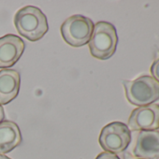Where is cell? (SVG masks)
Listing matches in <instances>:
<instances>
[{"label": "cell", "mask_w": 159, "mask_h": 159, "mask_svg": "<svg viewBox=\"0 0 159 159\" xmlns=\"http://www.w3.org/2000/svg\"><path fill=\"white\" fill-rule=\"evenodd\" d=\"M22 134L16 123L3 121L0 123V154L11 152L22 143Z\"/></svg>", "instance_id": "10"}, {"label": "cell", "mask_w": 159, "mask_h": 159, "mask_svg": "<svg viewBox=\"0 0 159 159\" xmlns=\"http://www.w3.org/2000/svg\"><path fill=\"white\" fill-rule=\"evenodd\" d=\"M127 100L135 106L153 104L159 99V84L152 77L140 76L133 81L123 82Z\"/></svg>", "instance_id": "3"}, {"label": "cell", "mask_w": 159, "mask_h": 159, "mask_svg": "<svg viewBox=\"0 0 159 159\" xmlns=\"http://www.w3.org/2000/svg\"><path fill=\"white\" fill-rule=\"evenodd\" d=\"M151 73L152 78L159 84V51H157L155 53V57L151 66Z\"/></svg>", "instance_id": "11"}, {"label": "cell", "mask_w": 159, "mask_h": 159, "mask_svg": "<svg viewBox=\"0 0 159 159\" xmlns=\"http://www.w3.org/2000/svg\"><path fill=\"white\" fill-rule=\"evenodd\" d=\"M4 118H5V112H4V109H3V107H2L1 105H0V123L3 122Z\"/></svg>", "instance_id": "13"}, {"label": "cell", "mask_w": 159, "mask_h": 159, "mask_svg": "<svg viewBox=\"0 0 159 159\" xmlns=\"http://www.w3.org/2000/svg\"><path fill=\"white\" fill-rule=\"evenodd\" d=\"M14 25L18 33L32 42L43 38L49 30L46 15L35 6L19 10L14 17Z\"/></svg>", "instance_id": "1"}, {"label": "cell", "mask_w": 159, "mask_h": 159, "mask_svg": "<svg viewBox=\"0 0 159 159\" xmlns=\"http://www.w3.org/2000/svg\"><path fill=\"white\" fill-rule=\"evenodd\" d=\"M118 36L113 25L108 22H98L94 25V31L89 41V50L93 57L100 60L111 58L117 47Z\"/></svg>", "instance_id": "2"}, {"label": "cell", "mask_w": 159, "mask_h": 159, "mask_svg": "<svg viewBox=\"0 0 159 159\" xmlns=\"http://www.w3.org/2000/svg\"><path fill=\"white\" fill-rule=\"evenodd\" d=\"M133 159H141V158H133Z\"/></svg>", "instance_id": "15"}, {"label": "cell", "mask_w": 159, "mask_h": 159, "mask_svg": "<svg viewBox=\"0 0 159 159\" xmlns=\"http://www.w3.org/2000/svg\"><path fill=\"white\" fill-rule=\"evenodd\" d=\"M96 159H121L117 154L111 153V152H103L101 153H99Z\"/></svg>", "instance_id": "12"}, {"label": "cell", "mask_w": 159, "mask_h": 159, "mask_svg": "<svg viewBox=\"0 0 159 159\" xmlns=\"http://www.w3.org/2000/svg\"><path fill=\"white\" fill-rule=\"evenodd\" d=\"M133 131H153L159 128V105L151 104L135 109L128 120Z\"/></svg>", "instance_id": "6"}, {"label": "cell", "mask_w": 159, "mask_h": 159, "mask_svg": "<svg viewBox=\"0 0 159 159\" xmlns=\"http://www.w3.org/2000/svg\"><path fill=\"white\" fill-rule=\"evenodd\" d=\"M134 155L141 159L159 157V131H139L137 137Z\"/></svg>", "instance_id": "8"}, {"label": "cell", "mask_w": 159, "mask_h": 159, "mask_svg": "<svg viewBox=\"0 0 159 159\" xmlns=\"http://www.w3.org/2000/svg\"><path fill=\"white\" fill-rule=\"evenodd\" d=\"M98 141L105 152L114 154L121 153L130 144L131 132L125 124L112 122L102 128Z\"/></svg>", "instance_id": "5"}, {"label": "cell", "mask_w": 159, "mask_h": 159, "mask_svg": "<svg viewBox=\"0 0 159 159\" xmlns=\"http://www.w3.org/2000/svg\"><path fill=\"white\" fill-rule=\"evenodd\" d=\"M24 40L13 34L0 38V68H9L16 64L24 53Z\"/></svg>", "instance_id": "7"}, {"label": "cell", "mask_w": 159, "mask_h": 159, "mask_svg": "<svg viewBox=\"0 0 159 159\" xmlns=\"http://www.w3.org/2000/svg\"><path fill=\"white\" fill-rule=\"evenodd\" d=\"M64 40L72 47H82L89 43L94 23L91 19L83 15H73L67 18L60 27Z\"/></svg>", "instance_id": "4"}, {"label": "cell", "mask_w": 159, "mask_h": 159, "mask_svg": "<svg viewBox=\"0 0 159 159\" xmlns=\"http://www.w3.org/2000/svg\"><path fill=\"white\" fill-rule=\"evenodd\" d=\"M20 73L14 69L0 70V105H6L17 98L20 90Z\"/></svg>", "instance_id": "9"}, {"label": "cell", "mask_w": 159, "mask_h": 159, "mask_svg": "<svg viewBox=\"0 0 159 159\" xmlns=\"http://www.w3.org/2000/svg\"><path fill=\"white\" fill-rule=\"evenodd\" d=\"M0 159H11V158L8 157V156L5 155V154H0Z\"/></svg>", "instance_id": "14"}, {"label": "cell", "mask_w": 159, "mask_h": 159, "mask_svg": "<svg viewBox=\"0 0 159 159\" xmlns=\"http://www.w3.org/2000/svg\"><path fill=\"white\" fill-rule=\"evenodd\" d=\"M156 159H159V157H158V158H156Z\"/></svg>", "instance_id": "16"}]
</instances>
